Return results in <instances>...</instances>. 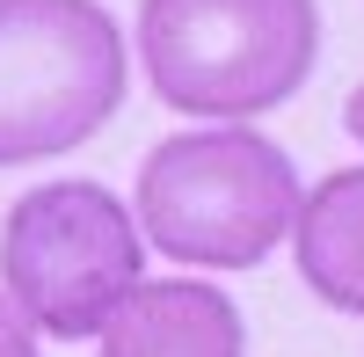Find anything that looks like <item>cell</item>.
<instances>
[{
	"label": "cell",
	"instance_id": "3957f363",
	"mask_svg": "<svg viewBox=\"0 0 364 357\" xmlns=\"http://www.w3.org/2000/svg\"><path fill=\"white\" fill-rule=\"evenodd\" d=\"M146 277V226L109 183L58 175L0 219V292L44 343H95Z\"/></svg>",
	"mask_w": 364,
	"mask_h": 357
},
{
	"label": "cell",
	"instance_id": "6da1fadb",
	"mask_svg": "<svg viewBox=\"0 0 364 357\" xmlns=\"http://www.w3.org/2000/svg\"><path fill=\"white\" fill-rule=\"evenodd\" d=\"M299 168L277 139H262L248 117L161 139L139 168V226L146 248H161L190 270H255L291 241L299 219Z\"/></svg>",
	"mask_w": 364,
	"mask_h": 357
},
{
	"label": "cell",
	"instance_id": "277c9868",
	"mask_svg": "<svg viewBox=\"0 0 364 357\" xmlns=\"http://www.w3.org/2000/svg\"><path fill=\"white\" fill-rule=\"evenodd\" d=\"M124 87L132 51L102 0H0V168L87 146Z\"/></svg>",
	"mask_w": 364,
	"mask_h": 357
},
{
	"label": "cell",
	"instance_id": "8992f818",
	"mask_svg": "<svg viewBox=\"0 0 364 357\" xmlns=\"http://www.w3.org/2000/svg\"><path fill=\"white\" fill-rule=\"evenodd\" d=\"M291 262H299V284L321 307L364 321V168H328L299 197Z\"/></svg>",
	"mask_w": 364,
	"mask_h": 357
},
{
	"label": "cell",
	"instance_id": "52a82bcc",
	"mask_svg": "<svg viewBox=\"0 0 364 357\" xmlns=\"http://www.w3.org/2000/svg\"><path fill=\"white\" fill-rule=\"evenodd\" d=\"M0 357H44V336L29 329V314L0 292Z\"/></svg>",
	"mask_w": 364,
	"mask_h": 357
},
{
	"label": "cell",
	"instance_id": "7a4b0ae2",
	"mask_svg": "<svg viewBox=\"0 0 364 357\" xmlns=\"http://www.w3.org/2000/svg\"><path fill=\"white\" fill-rule=\"evenodd\" d=\"M314 0H139L146 87L182 117H269L314 80Z\"/></svg>",
	"mask_w": 364,
	"mask_h": 357
},
{
	"label": "cell",
	"instance_id": "5b68a950",
	"mask_svg": "<svg viewBox=\"0 0 364 357\" xmlns=\"http://www.w3.org/2000/svg\"><path fill=\"white\" fill-rule=\"evenodd\" d=\"M95 357H248V321L219 284L139 277V292L102 321Z\"/></svg>",
	"mask_w": 364,
	"mask_h": 357
},
{
	"label": "cell",
	"instance_id": "ba28073f",
	"mask_svg": "<svg viewBox=\"0 0 364 357\" xmlns=\"http://www.w3.org/2000/svg\"><path fill=\"white\" fill-rule=\"evenodd\" d=\"M343 132H350V139L364 146V80H357L350 95H343Z\"/></svg>",
	"mask_w": 364,
	"mask_h": 357
}]
</instances>
